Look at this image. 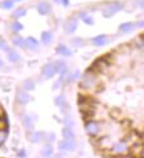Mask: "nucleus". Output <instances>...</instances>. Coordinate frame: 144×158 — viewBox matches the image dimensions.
<instances>
[{
    "label": "nucleus",
    "mask_w": 144,
    "mask_h": 158,
    "mask_svg": "<svg viewBox=\"0 0 144 158\" xmlns=\"http://www.w3.org/2000/svg\"><path fill=\"white\" fill-rule=\"evenodd\" d=\"M122 9V5L120 3H113V4H109L107 8L104 9V15L105 17H111V15H113L115 13H117L119 10Z\"/></svg>",
    "instance_id": "nucleus-1"
},
{
    "label": "nucleus",
    "mask_w": 144,
    "mask_h": 158,
    "mask_svg": "<svg viewBox=\"0 0 144 158\" xmlns=\"http://www.w3.org/2000/svg\"><path fill=\"white\" fill-rule=\"evenodd\" d=\"M57 67L54 66V64H46V66L42 68V75H44L45 79H52L53 76H54L57 73Z\"/></svg>",
    "instance_id": "nucleus-2"
},
{
    "label": "nucleus",
    "mask_w": 144,
    "mask_h": 158,
    "mask_svg": "<svg viewBox=\"0 0 144 158\" xmlns=\"http://www.w3.org/2000/svg\"><path fill=\"white\" fill-rule=\"evenodd\" d=\"M75 148H76V144L72 139H66L59 143V149L62 150H73Z\"/></svg>",
    "instance_id": "nucleus-3"
},
{
    "label": "nucleus",
    "mask_w": 144,
    "mask_h": 158,
    "mask_svg": "<svg viewBox=\"0 0 144 158\" xmlns=\"http://www.w3.org/2000/svg\"><path fill=\"white\" fill-rule=\"evenodd\" d=\"M94 84H95V81H94L93 76H89V75H84L82 76V80H81V86L82 88L89 89V88H92Z\"/></svg>",
    "instance_id": "nucleus-4"
},
{
    "label": "nucleus",
    "mask_w": 144,
    "mask_h": 158,
    "mask_svg": "<svg viewBox=\"0 0 144 158\" xmlns=\"http://www.w3.org/2000/svg\"><path fill=\"white\" fill-rule=\"evenodd\" d=\"M86 131H88V134L90 136H94V135L98 134L99 127H98V125L95 122H88L86 123Z\"/></svg>",
    "instance_id": "nucleus-5"
},
{
    "label": "nucleus",
    "mask_w": 144,
    "mask_h": 158,
    "mask_svg": "<svg viewBox=\"0 0 144 158\" xmlns=\"http://www.w3.org/2000/svg\"><path fill=\"white\" fill-rule=\"evenodd\" d=\"M17 100H18V103H21V104H26V103L30 100V96H28L27 92L18 91L17 92Z\"/></svg>",
    "instance_id": "nucleus-6"
},
{
    "label": "nucleus",
    "mask_w": 144,
    "mask_h": 158,
    "mask_svg": "<svg viewBox=\"0 0 144 158\" xmlns=\"http://www.w3.org/2000/svg\"><path fill=\"white\" fill-rule=\"evenodd\" d=\"M37 10H39L40 14L45 15V14H48L50 12V7L46 3H39V4H37Z\"/></svg>",
    "instance_id": "nucleus-7"
},
{
    "label": "nucleus",
    "mask_w": 144,
    "mask_h": 158,
    "mask_svg": "<svg viewBox=\"0 0 144 158\" xmlns=\"http://www.w3.org/2000/svg\"><path fill=\"white\" fill-rule=\"evenodd\" d=\"M57 52L61 54V55H65V57H70L71 54H72V52L68 49L66 45H59L57 48Z\"/></svg>",
    "instance_id": "nucleus-8"
},
{
    "label": "nucleus",
    "mask_w": 144,
    "mask_h": 158,
    "mask_svg": "<svg viewBox=\"0 0 144 158\" xmlns=\"http://www.w3.org/2000/svg\"><path fill=\"white\" fill-rule=\"evenodd\" d=\"M105 41H107V37H105L104 35H99V36H97V37H94V39H93V42H94V44L97 45V46L104 45Z\"/></svg>",
    "instance_id": "nucleus-9"
},
{
    "label": "nucleus",
    "mask_w": 144,
    "mask_h": 158,
    "mask_svg": "<svg viewBox=\"0 0 144 158\" xmlns=\"http://www.w3.org/2000/svg\"><path fill=\"white\" fill-rule=\"evenodd\" d=\"M25 45H27L30 49H37V45H39V42H37L34 37H28V39L25 40Z\"/></svg>",
    "instance_id": "nucleus-10"
},
{
    "label": "nucleus",
    "mask_w": 144,
    "mask_h": 158,
    "mask_svg": "<svg viewBox=\"0 0 144 158\" xmlns=\"http://www.w3.org/2000/svg\"><path fill=\"white\" fill-rule=\"evenodd\" d=\"M62 134H63V136H65L66 139H73V138H75V134H73V131L71 130L70 126H66L65 129H63Z\"/></svg>",
    "instance_id": "nucleus-11"
},
{
    "label": "nucleus",
    "mask_w": 144,
    "mask_h": 158,
    "mask_svg": "<svg viewBox=\"0 0 144 158\" xmlns=\"http://www.w3.org/2000/svg\"><path fill=\"white\" fill-rule=\"evenodd\" d=\"M113 150L116 152V153H124V152L126 150V144H125V143H122V141H120V143L115 144Z\"/></svg>",
    "instance_id": "nucleus-12"
},
{
    "label": "nucleus",
    "mask_w": 144,
    "mask_h": 158,
    "mask_svg": "<svg viewBox=\"0 0 144 158\" xmlns=\"http://www.w3.org/2000/svg\"><path fill=\"white\" fill-rule=\"evenodd\" d=\"M22 122H23V126H25L26 129H32V127H34L32 119L30 118V116H23V118H22Z\"/></svg>",
    "instance_id": "nucleus-13"
},
{
    "label": "nucleus",
    "mask_w": 144,
    "mask_h": 158,
    "mask_svg": "<svg viewBox=\"0 0 144 158\" xmlns=\"http://www.w3.org/2000/svg\"><path fill=\"white\" fill-rule=\"evenodd\" d=\"M77 29V25L75 21H72V22H68L66 25V32L67 34H72V32H75V30Z\"/></svg>",
    "instance_id": "nucleus-14"
},
{
    "label": "nucleus",
    "mask_w": 144,
    "mask_h": 158,
    "mask_svg": "<svg viewBox=\"0 0 144 158\" xmlns=\"http://www.w3.org/2000/svg\"><path fill=\"white\" fill-rule=\"evenodd\" d=\"M8 59H9L10 62H17L18 59H19L18 53L14 52V50H8Z\"/></svg>",
    "instance_id": "nucleus-15"
},
{
    "label": "nucleus",
    "mask_w": 144,
    "mask_h": 158,
    "mask_svg": "<svg viewBox=\"0 0 144 158\" xmlns=\"http://www.w3.org/2000/svg\"><path fill=\"white\" fill-rule=\"evenodd\" d=\"M132 29H134V23H131V22L124 23V25L120 26V31H122V32H129V31H131Z\"/></svg>",
    "instance_id": "nucleus-16"
},
{
    "label": "nucleus",
    "mask_w": 144,
    "mask_h": 158,
    "mask_svg": "<svg viewBox=\"0 0 144 158\" xmlns=\"http://www.w3.org/2000/svg\"><path fill=\"white\" fill-rule=\"evenodd\" d=\"M41 40H42V42H44V44H49V42L52 41V34H50V32H48V31L42 32Z\"/></svg>",
    "instance_id": "nucleus-17"
},
{
    "label": "nucleus",
    "mask_w": 144,
    "mask_h": 158,
    "mask_svg": "<svg viewBox=\"0 0 144 158\" xmlns=\"http://www.w3.org/2000/svg\"><path fill=\"white\" fill-rule=\"evenodd\" d=\"M13 44H14L15 46H19V48H25V46H26V45H25V40L22 39V37H19V36L14 37V39H13Z\"/></svg>",
    "instance_id": "nucleus-18"
},
{
    "label": "nucleus",
    "mask_w": 144,
    "mask_h": 158,
    "mask_svg": "<svg viewBox=\"0 0 144 158\" xmlns=\"http://www.w3.org/2000/svg\"><path fill=\"white\" fill-rule=\"evenodd\" d=\"M55 104L59 107V108H65L66 107V102H65V98H63V95H59L55 98Z\"/></svg>",
    "instance_id": "nucleus-19"
},
{
    "label": "nucleus",
    "mask_w": 144,
    "mask_h": 158,
    "mask_svg": "<svg viewBox=\"0 0 144 158\" xmlns=\"http://www.w3.org/2000/svg\"><path fill=\"white\" fill-rule=\"evenodd\" d=\"M13 4H14L13 0H4V2L0 3V7H2L3 9H9V8L13 7Z\"/></svg>",
    "instance_id": "nucleus-20"
},
{
    "label": "nucleus",
    "mask_w": 144,
    "mask_h": 158,
    "mask_svg": "<svg viewBox=\"0 0 144 158\" xmlns=\"http://www.w3.org/2000/svg\"><path fill=\"white\" fill-rule=\"evenodd\" d=\"M26 14V9H23V8H19V9H17L14 12V17H17V18H19V17H23V15Z\"/></svg>",
    "instance_id": "nucleus-21"
},
{
    "label": "nucleus",
    "mask_w": 144,
    "mask_h": 158,
    "mask_svg": "<svg viewBox=\"0 0 144 158\" xmlns=\"http://www.w3.org/2000/svg\"><path fill=\"white\" fill-rule=\"evenodd\" d=\"M52 153H53V149H52V146H45V148L41 150V154H42V156H45V157L50 156Z\"/></svg>",
    "instance_id": "nucleus-22"
},
{
    "label": "nucleus",
    "mask_w": 144,
    "mask_h": 158,
    "mask_svg": "<svg viewBox=\"0 0 144 158\" xmlns=\"http://www.w3.org/2000/svg\"><path fill=\"white\" fill-rule=\"evenodd\" d=\"M25 85H26L25 88L27 89V90H32V89L35 88V85H34V81H32V80H26V81H25Z\"/></svg>",
    "instance_id": "nucleus-23"
},
{
    "label": "nucleus",
    "mask_w": 144,
    "mask_h": 158,
    "mask_svg": "<svg viewBox=\"0 0 144 158\" xmlns=\"http://www.w3.org/2000/svg\"><path fill=\"white\" fill-rule=\"evenodd\" d=\"M0 50H4V52H8V50H9L7 42H5V41L2 39V37H0Z\"/></svg>",
    "instance_id": "nucleus-24"
},
{
    "label": "nucleus",
    "mask_w": 144,
    "mask_h": 158,
    "mask_svg": "<svg viewBox=\"0 0 144 158\" xmlns=\"http://www.w3.org/2000/svg\"><path fill=\"white\" fill-rule=\"evenodd\" d=\"M12 29L14 30V31H21L23 29V26L21 25V23H18V22H14L13 25H12Z\"/></svg>",
    "instance_id": "nucleus-25"
},
{
    "label": "nucleus",
    "mask_w": 144,
    "mask_h": 158,
    "mask_svg": "<svg viewBox=\"0 0 144 158\" xmlns=\"http://www.w3.org/2000/svg\"><path fill=\"white\" fill-rule=\"evenodd\" d=\"M5 138H7V133H5V131H0V144H3V141L5 140Z\"/></svg>",
    "instance_id": "nucleus-26"
},
{
    "label": "nucleus",
    "mask_w": 144,
    "mask_h": 158,
    "mask_svg": "<svg viewBox=\"0 0 144 158\" xmlns=\"http://www.w3.org/2000/svg\"><path fill=\"white\" fill-rule=\"evenodd\" d=\"M72 42H73V44H76V46H80V45L84 44V41L81 39H75V40H72Z\"/></svg>",
    "instance_id": "nucleus-27"
},
{
    "label": "nucleus",
    "mask_w": 144,
    "mask_h": 158,
    "mask_svg": "<svg viewBox=\"0 0 144 158\" xmlns=\"http://www.w3.org/2000/svg\"><path fill=\"white\" fill-rule=\"evenodd\" d=\"M84 21H85V22H86V23H89V25H93V18L85 17V18H84Z\"/></svg>",
    "instance_id": "nucleus-28"
},
{
    "label": "nucleus",
    "mask_w": 144,
    "mask_h": 158,
    "mask_svg": "<svg viewBox=\"0 0 144 158\" xmlns=\"http://www.w3.org/2000/svg\"><path fill=\"white\" fill-rule=\"evenodd\" d=\"M86 15H85V13H80V18H85Z\"/></svg>",
    "instance_id": "nucleus-29"
},
{
    "label": "nucleus",
    "mask_w": 144,
    "mask_h": 158,
    "mask_svg": "<svg viewBox=\"0 0 144 158\" xmlns=\"http://www.w3.org/2000/svg\"><path fill=\"white\" fill-rule=\"evenodd\" d=\"M3 66H4V63H3L2 61H0V68H3Z\"/></svg>",
    "instance_id": "nucleus-30"
},
{
    "label": "nucleus",
    "mask_w": 144,
    "mask_h": 158,
    "mask_svg": "<svg viewBox=\"0 0 144 158\" xmlns=\"http://www.w3.org/2000/svg\"><path fill=\"white\" fill-rule=\"evenodd\" d=\"M63 3H65V5H67L68 4V0H63Z\"/></svg>",
    "instance_id": "nucleus-31"
},
{
    "label": "nucleus",
    "mask_w": 144,
    "mask_h": 158,
    "mask_svg": "<svg viewBox=\"0 0 144 158\" xmlns=\"http://www.w3.org/2000/svg\"><path fill=\"white\" fill-rule=\"evenodd\" d=\"M13 2H21V0H13Z\"/></svg>",
    "instance_id": "nucleus-32"
}]
</instances>
